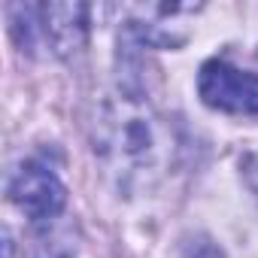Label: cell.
Here are the masks:
<instances>
[{
  "mask_svg": "<svg viewBox=\"0 0 258 258\" xmlns=\"http://www.w3.org/2000/svg\"><path fill=\"white\" fill-rule=\"evenodd\" d=\"M94 149L124 182H146L164 170L170 158V134L140 94L121 91L97 112Z\"/></svg>",
  "mask_w": 258,
  "mask_h": 258,
  "instance_id": "6da1fadb",
  "label": "cell"
},
{
  "mask_svg": "<svg viewBox=\"0 0 258 258\" xmlns=\"http://www.w3.org/2000/svg\"><path fill=\"white\" fill-rule=\"evenodd\" d=\"M25 16V37L22 46L34 49L37 40H43L58 58L73 55L88 34V7L85 4H46L37 7V22L34 19V7H16Z\"/></svg>",
  "mask_w": 258,
  "mask_h": 258,
  "instance_id": "7a4b0ae2",
  "label": "cell"
},
{
  "mask_svg": "<svg viewBox=\"0 0 258 258\" xmlns=\"http://www.w3.org/2000/svg\"><path fill=\"white\" fill-rule=\"evenodd\" d=\"M198 91L213 109L258 115V76L231 67L228 61H207L198 76Z\"/></svg>",
  "mask_w": 258,
  "mask_h": 258,
  "instance_id": "3957f363",
  "label": "cell"
},
{
  "mask_svg": "<svg viewBox=\"0 0 258 258\" xmlns=\"http://www.w3.org/2000/svg\"><path fill=\"white\" fill-rule=\"evenodd\" d=\"M7 191H10V201L34 222H52L67 204L64 182L40 161H25L10 176Z\"/></svg>",
  "mask_w": 258,
  "mask_h": 258,
  "instance_id": "277c9868",
  "label": "cell"
},
{
  "mask_svg": "<svg viewBox=\"0 0 258 258\" xmlns=\"http://www.w3.org/2000/svg\"><path fill=\"white\" fill-rule=\"evenodd\" d=\"M73 252H76V246H70V243H58V234H55V231L37 234L34 258H73Z\"/></svg>",
  "mask_w": 258,
  "mask_h": 258,
  "instance_id": "5b68a950",
  "label": "cell"
}]
</instances>
